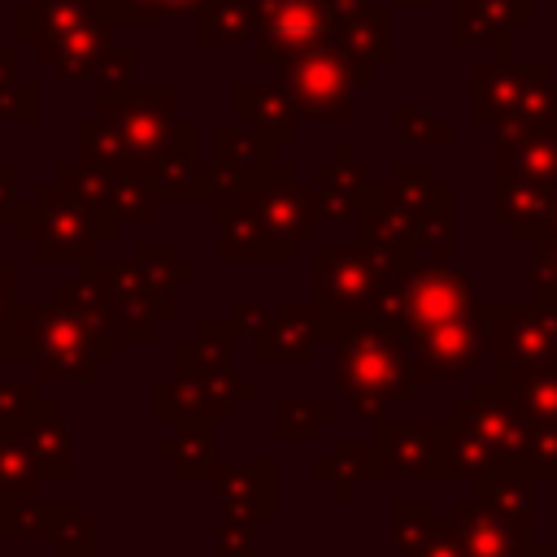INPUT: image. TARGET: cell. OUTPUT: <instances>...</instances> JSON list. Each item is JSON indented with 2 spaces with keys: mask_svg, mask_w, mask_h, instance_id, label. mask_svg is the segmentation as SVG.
I'll return each mask as SVG.
<instances>
[{
  "mask_svg": "<svg viewBox=\"0 0 557 557\" xmlns=\"http://www.w3.org/2000/svg\"><path fill=\"white\" fill-rule=\"evenodd\" d=\"M4 352L9 366H30L39 383H91L117 361V335L109 322H96L57 296L22 300L4 326Z\"/></svg>",
  "mask_w": 557,
  "mask_h": 557,
  "instance_id": "cell-1",
  "label": "cell"
},
{
  "mask_svg": "<svg viewBox=\"0 0 557 557\" xmlns=\"http://www.w3.org/2000/svg\"><path fill=\"white\" fill-rule=\"evenodd\" d=\"M335 387L348 400V409L361 422H383L396 405H409L418 392V370H413V348L409 335L392 322L361 318L352 322L335 344Z\"/></svg>",
  "mask_w": 557,
  "mask_h": 557,
  "instance_id": "cell-2",
  "label": "cell"
},
{
  "mask_svg": "<svg viewBox=\"0 0 557 557\" xmlns=\"http://www.w3.org/2000/svg\"><path fill=\"white\" fill-rule=\"evenodd\" d=\"M13 26L17 44L35 48V61L52 65L61 87L91 83L100 57L113 44L104 0H22Z\"/></svg>",
  "mask_w": 557,
  "mask_h": 557,
  "instance_id": "cell-3",
  "label": "cell"
},
{
  "mask_svg": "<svg viewBox=\"0 0 557 557\" xmlns=\"http://www.w3.org/2000/svg\"><path fill=\"white\" fill-rule=\"evenodd\" d=\"M409 261L361 239H313V300L331 318V344L361 318H374L379 296Z\"/></svg>",
  "mask_w": 557,
  "mask_h": 557,
  "instance_id": "cell-4",
  "label": "cell"
},
{
  "mask_svg": "<svg viewBox=\"0 0 557 557\" xmlns=\"http://www.w3.org/2000/svg\"><path fill=\"white\" fill-rule=\"evenodd\" d=\"M17 239L35 248V261L44 265H78L100 252V244H113L117 226L104 222L87 200H78L65 183L48 178L35 187V196L22 205L13 222Z\"/></svg>",
  "mask_w": 557,
  "mask_h": 557,
  "instance_id": "cell-5",
  "label": "cell"
},
{
  "mask_svg": "<svg viewBox=\"0 0 557 557\" xmlns=\"http://www.w3.org/2000/svg\"><path fill=\"white\" fill-rule=\"evenodd\" d=\"M479 305L474 296V278L466 265H453V261H409L392 287L379 296L374 305V318L379 322H392L400 326L405 335H422L440 322H453L461 313H470Z\"/></svg>",
  "mask_w": 557,
  "mask_h": 557,
  "instance_id": "cell-6",
  "label": "cell"
},
{
  "mask_svg": "<svg viewBox=\"0 0 557 557\" xmlns=\"http://www.w3.org/2000/svg\"><path fill=\"white\" fill-rule=\"evenodd\" d=\"M492 331V374L527 379L557 366V300H479Z\"/></svg>",
  "mask_w": 557,
  "mask_h": 557,
  "instance_id": "cell-7",
  "label": "cell"
},
{
  "mask_svg": "<svg viewBox=\"0 0 557 557\" xmlns=\"http://www.w3.org/2000/svg\"><path fill=\"white\" fill-rule=\"evenodd\" d=\"M274 83L287 91L300 117L322 122V126H348L352 122V87L357 74L348 57L326 39L300 52H283L274 61Z\"/></svg>",
  "mask_w": 557,
  "mask_h": 557,
  "instance_id": "cell-8",
  "label": "cell"
},
{
  "mask_svg": "<svg viewBox=\"0 0 557 557\" xmlns=\"http://www.w3.org/2000/svg\"><path fill=\"white\" fill-rule=\"evenodd\" d=\"M409 348H413L418 383H453V379H470L483 361H492V331L474 305L453 322L409 335Z\"/></svg>",
  "mask_w": 557,
  "mask_h": 557,
  "instance_id": "cell-9",
  "label": "cell"
},
{
  "mask_svg": "<svg viewBox=\"0 0 557 557\" xmlns=\"http://www.w3.org/2000/svg\"><path fill=\"white\" fill-rule=\"evenodd\" d=\"M448 418L444 422H400L383 418L374 422V444L383 457L387 479H422V483H444L453 479L448 461Z\"/></svg>",
  "mask_w": 557,
  "mask_h": 557,
  "instance_id": "cell-10",
  "label": "cell"
},
{
  "mask_svg": "<svg viewBox=\"0 0 557 557\" xmlns=\"http://www.w3.org/2000/svg\"><path fill=\"white\" fill-rule=\"evenodd\" d=\"M252 13H257L252 61L270 70L283 52H300L335 35V13L326 0H252Z\"/></svg>",
  "mask_w": 557,
  "mask_h": 557,
  "instance_id": "cell-11",
  "label": "cell"
},
{
  "mask_svg": "<svg viewBox=\"0 0 557 557\" xmlns=\"http://www.w3.org/2000/svg\"><path fill=\"white\" fill-rule=\"evenodd\" d=\"M96 117L113 122L122 131L131 157L148 165L178 126V87L174 83H139L122 100L96 104Z\"/></svg>",
  "mask_w": 557,
  "mask_h": 557,
  "instance_id": "cell-12",
  "label": "cell"
},
{
  "mask_svg": "<svg viewBox=\"0 0 557 557\" xmlns=\"http://www.w3.org/2000/svg\"><path fill=\"white\" fill-rule=\"evenodd\" d=\"M248 200L261 213V222L270 226V235H278L283 244H309L322 222L318 191H313V183L296 178L292 161H274V170L248 187Z\"/></svg>",
  "mask_w": 557,
  "mask_h": 557,
  "instance_id": "cell-13",
  "label": "cell"
},
{
  "mask_svg": "<svg viewBox=\"0 0 557 557\" xmlns=\"http://www.w3.org/2000/svg\"><path fill=\"white\" fill-rule=\"evenodd\" d=\"M318 348H331V318L318 300H278L270 309L265 331L252 339V361L257 366H278L296 361L309 366Z\"/></svg>",
  "mask_w": 557,
  "mask_h": 557,
  "instance_id": "cell-14",
  "label": "cell"
},
{
  "mask_svg": "<svg viewBox=\"0 0 557 557\" xmlns=\"http://www.w3.org/2000/svg\"><path fill=\"white\" fill-rule=\"evenodd\" d=\"M213 226H218L213 261H222V265H274V261L296 257V244H283L278 235H270V226L261 222V213L252 209L248 196L218 200Z\"/></svg>",
  "mask_w": 557,
  "mask_h": 557,
  "instance_id": "cell-15",
  "label": "cell"
},
{
  "mask_svg": "<svg viewBox=\"0 0 557 557\" xmlns=\"http://www.w3.org/2000/svg\"><path fill=\"white\" fill-rule=\"evenodd\" d=\"M352 239L387 252V257H400V261H413V248H418V209L405 200V191L396 183H370L357 213H352Z\"/></svg>",
  "mask_w": 557,
  "mask_h": 557,
  "instance_id": "cell-16",
  "label": "cell"
},
{
  "mask_svg": "<svg viewBox=\"0 0 557 557\" xmlns=\"http://www.w3.org/2000/svg\"><path fill=\"white\" fill-rule=\"evenodd\" d=\"M161 205H209V161L196 157V126L178 122L161 152L148 161Z\"/></svg>",
  "mask_w": 557,
  "mask_h": 557,
  "instance_id": "cell-17",
  "label": "cell"
},
{
  "mask_svg": "<svg viewBox=\"0 0 557 557\" xmlns=\"http://www.w3.org/2000/svg\"><path fill=\"white\" fill-rule=\"evenodd\" d=\"M448 518L457 522V535H461V553L466 557H522L527 553V540L535 535L522 522H513L500 509H492L479 492L457 496L453 509H448Z\"/></svg>",
  "mask_w": 557,
  "mask_h": 557,
  "instance_id": "cell-18",
  "label": "cell"
},
{
  "mask_svg": "<svg viewBox=\"0 0 557 557\" xmlns=\"http://www.w3.org/2000/svg\"><path fill=\"white\" fill-rule=\"evenodd\" d=\"M44 483H74L78 479V457H74V426L65 418V409L57 400H39L30 409V418L17 426Z\"/></svg>",
  "mask_w": 557,
  "mask_h": 557,
  "instance_id": "cell-19",
  "label": "cell"
},
{
  "mask_svg": "<svg viewBox=\"0 0 557 557\" xmlns=\"http://www.w3.org/2000/svg\"><path fill=\"white\" fill-rule=\"evenodd\" d=\"M218 513L226 518H248V522H265L274 518V461H218V470L209 474Z\"/></svg>",
  "mask_w": 557,
  "mask_h": 557,
  "instance_id": "cell-20",
  "label": "cell"
},
{
  "mask_svg": "<svg viewBox=\"0 0 557 557\" xmlns=\"http://www.w3.org/2000/svg\"><path fill=\"white\" fill-rule=\"evenodd\" d=\"M370 183H374L370 161H361L352 152V144H335V152L313 165V191L322 205V222H348L352 226V213H357Z\"/></svg>",
  "mask_w": 557,
  "mask_h": 557,
  "instance_id": "cell-21",
  "label": "cell"
},
{
  "mask_svg": "<svg viewBox=\"0 0 557 557\" xmlns=\"http://www.w3.org/2000/svg\"><path fill=\"white\" fill-rule=\"evenodd\" d=\"M387 26H392V9H383V4H361V9H352V13H344V17H335L331 44L348 57L357 83H370L374 70L392 61Z\"/></svg>",
  "mask_w": 557,
  "mask_h": 557,
  "instance_id": "cell-22",
  "label": "cell"
},
{
  "mask_svg": "<svg viewBox=\"0 0 557 557\" xmlns=\"http://www.w3.org/2000/svg\"><path fill=\"white\" fill-rule=\"evenodd\" d=\"M231 117L257 135H265L274 148L278 144H296V104L287 100V91L278 83H235L231 87Z\"/></svg>",
  "mask_w": 557,
  "mask_h": 557,
  "instance_id": "cell-23",
  "label": "cell"
},
{
  "mask_svg": "<svg viewBox=\"0 0 557 557\" xmlns=\"http://www.w3.org/2000/svg\"><path fill=\"white\" fill-rule=\"evenodd\" d=\"M313 479H322L335 500H352L361 483H383L387 470L374 440H335L331 453L313 461Z\"/></svg>",
  "mask_w": 557,
  "mask_h": 557,
  "instance_id": "cell-24",
  "label": "cell"
},
{
  "mask_svg": "<svg viewBox=\"0 0 557 557\" xmlns=\"http://www.w3.org/2000/svg\"><path fill=\"white\" fill-rule=\"evenodd\" d=\"M78 513L74 496H44V492H17L0 496V540H48L65 518Z\"/></svg>",
  "mask_w": 557,
  "mask_h": 557,
  "instance_id": "cell-25",
  "label": "cell"
},
{
  "mask_svg": "<svg viewBox=\"0 0 557 557\" xmlns=\"http://www.w3.org/2000/svg\"><path fill=\"white\" fill-rule=\"evenodd\" d=\"M135 265L144 270V287L157 300L161 322H174L178 318V296L174 292L196 278V261L178 257V248L165 244V239H148V244L135 248Z\"/></svg>",
  "mask_w": 557,
  "mask_h": 557,
  "instance_id": "cell-26",
  "label": "cell"
},
{
  "mask_svg": "<svg viewBox=\"0 0 557 557\" xmlns=\"http://www.w3.org/2000/svg\"><path fill=\"white\" fill-rule=\"evenodd\" d=\"M161 461H174V474L183 483H209V474L218 470V422L196 418V422H174L170 440H157L152 448Z\"/></svg>",
  "mask_w": 557,
  "mask_h": 557,
  "instance_id": "cell-27",
  "label": "cell"
},
{
  "mask_svg": "<svg viewBox=\"0 0 557 557\" xmlns=\"http://www.w3.org/2000/svg\"><path fill=\"white\" fill-rule=\"evenodd\" d=\"M244 331L222 318H200L191 326V339H183L174 348V370L178 374H209V370H226L231 366V352H235V339Z\"/></svg>",
  "mask_w": 557,
  "mask_h": 557,
  "instance_id": "cell-28",
  "label": "cell"
},
{
  "mask_svg": "<svg viewBox=\"0 0 557 557\" xmlns=\"http://www.w3.org/2000/svg\"><path fill=\"white\" fill-rule=\"evenodd\" d=\"M257 35L252 0H205L191 17V39L200 48H235Z\"/></svg>",
  "mask_w": 557,
  "mask_h": 557,
  "instance_id": "cell-29",
  "label": "cell"
},
{
  "mask_svg": "<svg viewBox=\"0 0 557 557\" xmlns=\"http://www.w3.org/2000/svg\"><path fill=\"white\" fill-rule=\"evenodd\" d=\"M213 157L226 161V165H235V170H244L252 183L265 178V174L274 170V161H278V157H274V144H270L265 135L239 126L235 117L213 126ZM244 196H248V191H244Z\"/></svg>",
  "mask_w": 557,
  "mask_h": 557,
  "instance_id": "cell-30",
  "label": "cell"
},
{
  "mask_svg": "<svg viewBox=\"0 0 557 557\" xmlns=\"http://www.w3.org/2000/svg\"><path fill=\"white\" fill-rule=\"evenodd\" d=\"M152 413H157L161 422H196V418L218 422L205 374H178V370L157 383V392H152Z\"/></svg>",
  "mask_w": 557,
  "mask_h": 557,
  "instance_id": "cell-31",
  "label": "cell"
},
{
  "mask_svg": "<svg viewBox=\"0 0 557 557\" xmlns=\"http://www.w3.org/2000/svg\"><path fill=\"white\" fill-rule=\"evenodd\" d=\"M109 209L117 222H135V226H148L161 209V196L152 187V174L144 161H131V165H113V187H109Z\"/></svg>",
  "mask_w": 557,
  "mask_h": 557,
  "instance_id": "cell-32",
  "label": "cell"
},
{
  "mask_svg": "<svg viewBox=\"0 0 557 557\" xmlns=\"http://www.w3.org/2000/svg\"><path fill=\"white\" fill-rule=\"evenodd\" d=\"M57 300H61V305H70V309H78V313H87V318H96V322H109V326H113L117 292H113V287H109V278L100 274L96 257L78 261V265H74V274L57 283Z\"/></svg>",
  "mask_w": 557,
  "mask_h": 557,
  "instance_id": "cell-33",
  "label": "cell"
},
{
  "mask_svg": "<svg viewBox=\"0 0 557 557\" xmlns=\"http://www.w3.org/2000/svg\"><path fill=\"white\" fill-rule=\"evenodd\" d=\"M492 383L522 409V418L531 426H557V366L527 374V379H496L492 374Z\"/></svg>",
  "mask_w": 557,
  "mask_h": 557,
  "instance_id": "cell-34",
  "label": "cell"
},
{
  "mask_svg": "<svg viewBox=\"0 0 557 557\" xmlns=\"http://www.w3.org/2000/svg\"><path fill=\"white\" fill-rule=\"evenodd\" d=\"M0 122H39V87L17 78V44H0Z\"/></svg>",
  "mask_w": 557,
  "mask_h": 557,
  "instance_id": "cell-35",
  "label": "cell"
},
{
  "mask_svg": "<svg viewBox=\"0 0 557 557\" xmlns=\"http://www.w3.org/2000/svg\"><path fill=\"white\" fill-rule=\"evenodd\" d=\"M470 492H479L492 509H500L505 518H513V522H522L531 531V522H535V479L531 474L509 470V474H496V479H487V483H479Z\"/></svg>",
  "mask_w": 557,
  "mask_h": 557,
  "instance_id": "cell-36",
  "label": "cell"
},
{
  "mask_svg": "<svg viewBox=\"0 0 557 557\" xmlns=\"http://www.w3.org/2000/svg\"><path fill=\"white\" fill-rule=\"evenodd\" d=\"M91 83H96V104H109V100H122L126 91H135L139 87V48L126 39H113L109 52L100 57Z\"/></svg>",
  "mask_w": 557,
  "mask_h": 557,
  "instance_id": "cell-37",
  "label": "cell"
},
{
  "mask_svg": "<svg viewBox=\"0 0 557 557\" xmlns=\"http://www.w3.org/2000/svg\"><path fill=\"white\" fill-rule=\"evenodd\" d=\"M335 418V400H274V440L309 444Z\"/></svg>",
  "mask_w": 557,
  "mask_h": 557,
  "instance_id": "cell-38",
  "label": "cell"
},
{
  "mask_svg": "<svg viewBox=\"0 0 557 557\" xmlns=\"http://www.w3.org/2000/svg\"><path fill=\"white\" fill-rule=\"evenodd\" d=\"M44 474L22 440L17 426H0V496H17V492H39Z\"/></svg>",
  "mask_w": 557,
  "mask_h": 557,
  "instance_id": "cell-39",
  "label": "cell"
},
{
  "mask_svg": "<svg viewBox=\"0 0 557 557\" xmlns=\"http://www.w3.org/2000/svg\"><path fill=\"white\" fill-rule=\"evenodd\" d=\"M205 0H104L109 22H126V26H157V22H187L200 13Z\"/></svg>",
  "mask_w": 557,
  "mask_h": 557,
  "instance_id": "cell-40",
  "label": "cell"
},
{
  "mask_svg": "<svg viewBox=\"0 0 557 557\" xmlns=\"http://www.w3.org/2000/svg\"><path fill=\"white\" fill-rule=\"evenodd\" d=\"M431 527H435V505L426 496H400L392 505V548H396V557H418Z\"/></svg>",
  "mask_w": 557,
  "mask_h": 557,
  "instance_id": "cell-41",
  "label": "cell"
},
{
  "mask_svg": "<svg viewBox=\"0 0 557 557\" xmlns=\"http://www.w3.org/2000/svg\"><path fill=\"white\" fill-rule=\"evenodd\" d=\"M74 157L83 161H96V165H131V148L122 139V131L104 117H91V122H78L74 126Z\"/></svg>",
  "mask_w": 557,
  "mask_h": 557,
  "instance_id": "cell-42",
  "label": "cell"
},
{
  "mask_svg": "<svg viewBox=\"0 0 557 557\" xmlns=\"http://www.w3.org/2000/svg\"><path fill=\"white\" fill-rule=\"evenodd\" d=\"M157 326H161V313H157V300L148 292L117 300V313H113L117 344H152L157 339Z\"/></svg>",
  "mask_w": 557,
  "mask_h": 557,
  "instance_id": "cell-43",
  "label": "cell"
},
{
  "mask_svg": "<svg viewBox=\"0 0 557 557\" xmlns=\"http://www.w3.org/2000/svg\"><path fill=\"white\" fill-rule=\"evenodd\" d=\"M392 122H396L400 144H453V126H444L440 117H431L418 104H396Z\"/></svg>",
  "mask_w": 557,
  "mask_h": 557,
  "instance_id": "cell-44",
  "label": "cell"
},
{
  "mask_svg": "<svg viewBox=\"0 0 557 557\" xmlns=\"http://www.w3.org/2000/svg\"><path fill=\"white\" fill-rule=\"evenodd\" d=\"M39 400V379H0V426H22Z\"/></svg>",
  "mask_w": 557,
  "mask_h": 557,
  "instance_id": "cell-45",
  "label": "cell"
},
{
  "mask_svg": "<svg viewBox=\"0 0 557 557\" xmlns=\"http://www.w3.org/2000/svg\"><path fill=\"white\" fill-rule=\"evenodd\" d=\"M52 548H57V557H96V553H100V527H96L91 518L74 513V518H65V522L57 527Z\"/></svg>",
  "mask_w": 557,
  "mask_h": 557,
  "instance_id": "cell-46",
  "label": "cell"
},
{
  "mask_svg": "<svg viewBox=\"0 0 557 557\" xmlns=\"http://www.w3.org/2000/svg\"><path fill=\"white\" fill-rule=\"evenodd\" d=\"M257 527H261V522L218 513V527H213V553H218V557H257Z\"/></svg>",
  "mask_w": 557,
  "mask_h": 557,
  "instance_id": "cell-47",
  "label": "cell"
},
{
  "mask_svg": "<svg viewBox=\"0 0 557 557\" xmlns=\"http://www.w3.org/2000/svg\"><path fill=\"white\" fill-rule=\"evenodd\" d=\"M531 296L557 300V231L531 239Z\"/></svg>",
  "mask_w": 557,
  "mask_h": 557,
  "instance_id": "cell-48",
  "label": "cell"
},
{
  "mask_svg": "<svg viewBox=\"0 0 557 557\" xmlns=\"http://www.w3.org/2000/svg\"><path fill=\"white\" fill-rule=\"evenodd\" d=\"M527 474H531L535 483H557V426H535L531 457H527Z\"/></svg>",
  "mask_w": 557,
  "mask_h": 557,
  "instance_id": "cell-49",
  "label": "cell"
},
{
  "mask_svg": "<svg viewBox=\"0 0 557 557\" xmlns=\"http://www.w3.org/2000/svg\"><path fill=\"white\" fill-rule=\"evenodd\" d=\"M418 557H466V553H461L457 522H453V518H435V527H431V535L422 540Z\"/></svg>",
  "mask_w": 557,
  "mask_h": 557,
  "instance_id": "cell-50",
  "label": "cell"
},
{
  "mask_svg": "<svg viewBox=\"0 0 557 557\" xmlns=\"http://www.w3.org/2000/svg\"><path fill=\"white\" fill-rule=\"evenodd\" d=\"M22 196H17V165L13 161H0V222H17L22 213Z\"/></svg>",
  "mask_w": 557,
  "mask_h": 557,
  "instance_id": "cell-51",
  "label": "cell"
},
{
  "mask_svg": "<svg viewBox=\"0 0 557 557\" xmlns=\"http://www.w3.org/2000/svg\"><path fill=\"white\" fill-rule=\"evenodd\" d=\"M270 309L274 305H261V300H235V326L248 335V339H257L261 331H265V322H270Z\"/></svg>",
  "mask_w": 557,
  "mask_h": 557,
  "instance_id": "cell-52",
  "label": "cell"
},
{
  "mask_svg": "<svg viewBox=\"0 0 557 557\" xmlns=\"http://www.w3.org/2000/svg\"><path fill=\"white\" fill-rule=\"evenodd\" d=\"M17 265L13 261H0V326H9L13 322V313H17Z\"/></svg>",
  "mask_w": 557,
  "mask_h": 557,
  "instance_id": "cell-53",
  "label": "cell"
},
{
  "mask_svg": "<svg viewBox=\"0 0 557 557\" xmlns=\"http://www.w3.org/2000/svg\"><path fill=\"white\" fill-rule=\"evenodd\" d=\"M522 557H557V553H553V540H544V535H531Z\"/></svg>",
  "mask_w": 557,
  "mask_h": 557,
  "instance_id": "cell-54",
  "label": "cell"
},
{
  "mask_svg": "<svg viewBox=\"0 0 557 557\" xmlns=\"http://www.w3.org/2000/svg\"><path fill=\"white\" fill-rule=\"evenodd\" d=\"M548 231H557V205H553V213H548V222H544V231H540V235H548ZM540 235H535V239H540Z\"/></svg>",
  "mask_w": 557,
  "mask_h": 557,
  "instance_id": "cell-55",
  "label": "cell"
},
{
  "mask_svg": "<svg viewBox=\"0 0 557 557\" xmlns=\"http://www.w3.org/2000/svg\"><path fill=\"white\" fill-rule=\"evenodd\" d=\"M0 366H9V352H4V326H0Z\"/></svg>",
  "mask_w": 557,
  "mask_h": 557,
  "instance_id": "cell-56",
  "label": "cell"
},
{
  "mask_svg": "<svg viewBox=\"0 0 557 557\" xmlns=\"http://www.w3.org/2000/svg\"><path fill=\"white\" fill-rule=\"evenodd\" d=\"M400 4H426V0H400Z\"/></svg>",
  "mask_w": 557,
  "mask_h": 557,
  "instance_id": "cell-57",
  "label": "cell"
}]
</instances>
